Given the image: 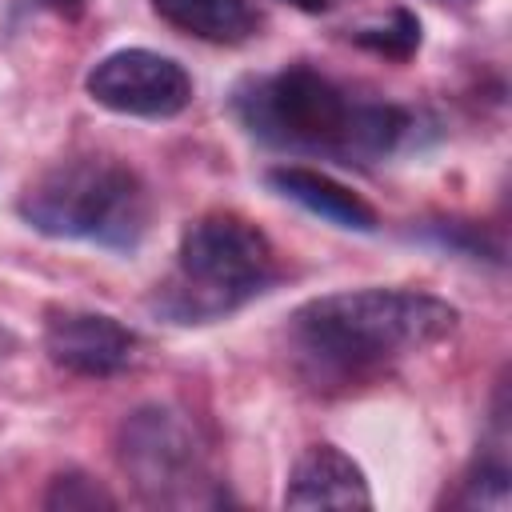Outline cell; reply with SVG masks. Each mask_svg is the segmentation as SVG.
I'll use <instances>...</instances> for the list:
<instances>
[{
  "mask_svg": "<svg viewBox=\"0 0 512 512\" xmlns=\"http://www.w3.org/2000/svg\"><path fill=\"white\" fill-rule=\"evenodd\" d=\"M40 504L48 512H96V508H116V496L104 484H96L88 472L68 468L48 480V492Z\"/></svg>",
  "mask_w": 512,
  "mask_h": 512,
  "instance_id": "cell-11",
  "label": "cell"
},
{
  "mask_svg": "<svg viewBox=\"0 0 512 512\" xmlns=\"http://www.w3.org/2000/svg\"><path fill=\"white\" fill-rule=\"evenodd\" d=\"M284 508H372L360 464L336 444H308L284 484Z\"/></svg>",
  "mask_w": 512,
  "mask_h": 512,
  "instance_id": "cell-8",
  "label": "cell"
},
{
  "mask_svg": "<svg viewBox=\"0 0 512 512\" xmlns=\"http://www.w3.org/2000/svg\"><path fill=\"white\" fill-rule=\"evenodd\" d=\"M44 352L56 368L72 376H116L136 356V336L116 316L84 308H48Z\"/></svg>",
  "mask_w": 512,
  "mask_h": 512,
  "instance_id": "cell-7",
  "label": "cell"
},
{
  "mask_svg": "<svg viewBox=\"0 0 512 512\" xmlns=\"http://www.w3.org/2000/svg\"><path fill=\"white\" fill-rule=\"evenodd\" d=\"M16 212L40 236L132 252L148 232L152 196L144 176L116 156H68L20 192Z\"/></svg>",
  "mask_w": 512,
  "mask_h": 512,
  "instance_id": "cell-4",
  "label": "cell"
},
{
  "mask_svg": "<svg viewBox=\"0 0 512 512\" xmlns=\"http://www.w3.org/2000/svg\"><path fill=\"white\" fill-rule=\"evenodd\" d=\"M84 88L100 108L140 120H172L192 104V76L184 64L152 48H116L100 56Z\"/></svg>",
  "mask_w": 512,
  "mask_h": 512,
  "instance_id": "cell-6",
  "label": "cell"
},
{
  "mask_svg": "<svg viewBox=\"0 0 512 512\" xmlns=\"http://www.w3.org/2000/svg\"><path fill=\"white\" fill-rule=\"evenodd\" d=\"M280 280L272 240L240 212H204L184 224L172 272L148 308L168 324H212Z\"/></svg>",
  "mask_w": 512,
  "mask_h": 512,
  "instance_id": "cell-3",
  "label": "cell"
},
{
  "mask_svg": "<svg viewBox=\"0 0 512 512\" xmlns=\"http://www.w3.org/2000/svg\"><path fill=\"white\" fill-rule=\"evenodd\" d=\"M460 312L416 288H348L300 304L288 320L292 348L324 380H364L412 352L448 340Z\"/></svg>",
  "mask_w": 512,
  "mask_h": 512,
  "instance_id": "cell-1",
  "label": "cell"
},
{
  "mask_svg": "<svg viewBox=\"0 0 512 512\" xmlns=\"http://www.w3.org/2000/svg\"><path fill=\"white\" fill-rule=\"evenodd\" d=\"M232 112L252 136L276 148L320 152L340 164H368L388 156L412 124L396 104L352 100L312 64H288L272 76L244 80L232 92Z\"/></svg>",
  "mask_w": 512,
  "mask_h": 512,
  "instance_id": "cell-2",
  "label": "cell"
},
{
  "mask_svg": "<svg viewBox=\"0 0 512 512\" xmlns=\"http://www.w3.org/2000/svg\"><path fill=\"white\" fill-rule=\"evenodd\" d=\"M44 8H52V12H60V16H80L84 12V0H40Z\"/></svg>",
  "mask_w": 512,
  "mask_h": 512,
  "instance_id": "cell-13",
  "label": "cell"
},
{
  "mask_svg": "<svg viewBox=\"0 0 512 512\" xmlns=\"http://www.w3.org/2000/svg\"><path fill=\"white\" fill-rule=\"evenodd\" d=\"M116 460L148 504H188L212 484L196 424L168 404H140L120 420Z\"/></svg>",
  "mask_w": 512,
  "mask_h": 512,
  "instance_id": "cell-5",
  "label": "cell"
},
{
  "mask_svg": "<svg viewBox=\"0 0 512 512\" xmlns=\"http://www.w3.org/2000/svg\"><path fill=\"white\" fill-rule=\"evenodd\" d=\"M352 40L376 56H388V60H408L416 48H420V20L408 12V8H396L392 20L384 24H368V28H356Z\"/></svg>",
  "mask_w": 512,
  "mask_h": 512,
  "instance_id": "cell-12",
  "label": "cell"
},
{
  "mask_svg": "<svg viewBox=\"0 0 512 512\" xmlns=\"http://www.w3.org/2000/svg\"><path fill=\"white\" fill-rule=\"evenodd\" d=\"M284 4H292V8H300V12H324L332 0H284Z\"/></svg>",
  "mask_w": 512,
  "mask_h": 512,
  "instance_id": "cell-14",
  "label": "cell"
},
{
  "mask_svg": "<svg viewBox=\"0 0 512 512\" xmlns=\"http://www.w3.org/2000/svg\"><path fill=\"white\" fill-rule=\"evenodd\" d=\"M12 348H16V336H12V332H8L4 324H0V360H4V356H8Z\"/></svg>",
  "mask_w": 512,
  "mask_h": 512,
  "instance_id": "cell-15",
  "label": "cell"
},
{
  "mask_svg": "<svg viewBox=\"0 0 512 512\" xmlns=\"http://www.w3.org/2000/svg\"><path fill=\"white\" fill-rule=\"evenodd\" d=\"M156 16L208 44H244L260 32V12L248 0H152Z\"/></svg>",
  "mask_w": 512,
  "mask_h": 512,
  "instance_id": "cell-10",
  "label": "cell"
},
{
  "mask_svg": "<svg viewBox=\"0 0 512 512\" xmlns=\"http://www.w3.org/2000/svg\"><path fill=\"white\" fill-rule=\"evenodd\" d=\"M268 184L288 196L292 204L308 208L312 216L336 224V228H348V232H376V208L356 196L352 188H344L340 180H332L328 172H316V168H304V164H276L268 168Z\"/></svg>",
  "mask_w": 512,
  "mask_h": 512,
  "instance_id": "cell-9",
  "label": "cell"
}]
</instances>
